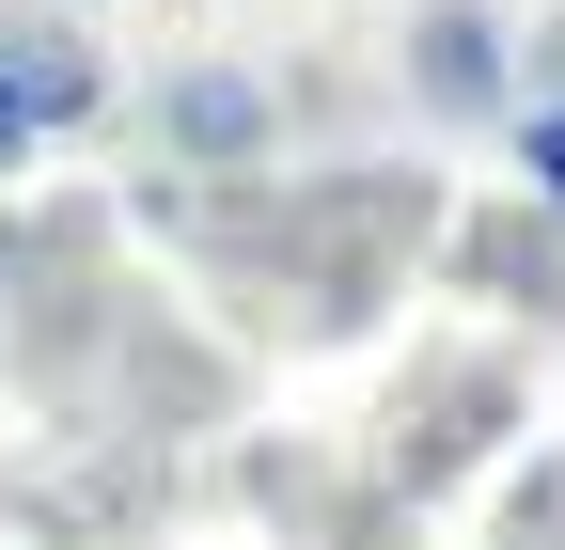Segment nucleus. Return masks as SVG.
Wrapping results in <instances>:
<instances>
[{"label": "nucleus", "mask_w": 565, "mask_h": 550, "mask_svg": "<svg viewBox=\"0 0 565 550\" xmlns=\"http://www.w3.org/2000/svg\"><path fill=\"white\" fill-rule=\"evenodd\" d=\"M550 550H565V535H550Z\"/></svg>", "instance_id": "10"}, {"label": "nucleus", "mask_w": 565, "mask_h": 550, "mask_svg": "<svg viewBox=\"0 0 565 550\" xmlns=\"http://www.w3.org/2000/svg\"><path fill=\"white\" fill-rule=\"evenodd\" d=\"M158 158L204 173V189H236L282 158V80H252V63H173L158 80Z\"/></svg>", "instance_id": "1"}, {"label": "nucleus", "mask_w": 565, "mask_h": 550, "mask_svg": "<svg viewBox=\"0 0 565 550\" xmlns=\"http://www.w3.org/2000/svg\"><path fill=\"white\" fill-rule=\"evenodd\" d=\"M565 535V456H519V488H503V550H550Z\"/></svg>", "instance_id": "6"}, {"label": "nucleus", "mask_w": 565, "mask_h": 550, "mask_svg": "<svg viewBox=\"0 0 565 550\" xmlns=\"http://www.w3.org/2000/svg\"><path fill=\"white\" fill-rule=\"evenodd\" d=\"M63 17H95V0H63Z\"/></svg>", "instance_id": "9"}, {"label": "nucleus", "mask_w": 565, "mask_h": 550, "mask_svg": "<svg viewBox=\"0 0 565 550\" xmlns=\"http://www.w3.org/2000/svg\"><path fill=\"white\" fill-rule=\"evenodd\" d=\"M534 95H550V110H565V17H550V32H534V47H519V110H534Z\"/></svg>", "instance_id": "8"}, {"label": "nucleus", "mask_w": 565, "mask_h": 550, "mask_svg": "<svg viewBox=\"0 0 565 550\" xmlns=\"http://www.w3.org/2000/svg\"><path fill=\"white\" fill-rule=\"evenodd\" d=\"M440 267L471 299H503V315H534V330H565V204H471V221L440 236Z\"/></svg>", "instance_id": "3"}, {"label": "nucleus", "mask_w": 565, "mask_h": 550, "mask_svg": "<svg viewBox=\"0 0 565 550\" xmlns=\"http://www.w3.org/2000/svg\"><path fill=\"white\" fill-rule=\"evenodd\" d=\"M408 110H424V126H503V110H519L503 0H424V17H408Z\"/></svg>", "instance_id": "2"}, {"label": "nucleus", "mask_w": 565, "mask_h": 550, "mask_svg": "<svg viewBox=\"0 0 565 550\" xmlns=\"http://www.w3.org/2000/svg\"><path fill=\"white\" fill-rule=\"evenodd\" d=\"M519 425V378L503 362H424L408 393H393V488H440V472L471 456V441H503Z\"/></svg>", "instance_id": "4"}, {"label": "nucleus", "mask_w": 565, "mask_h": 550, "mask_svg": "<svg viewBox=\"0 0 565 550\" xmlns=\"http://www.w3.org/2000/svg\"><path fill=\"white\" fill-rule=\"evenodd\" d=\"M0 95H17L32 142H63V126H95V110H110V63H95L79 17H0Z\"/></svg>", "instance_id": "5"}, {"label": "nucleus", "mask_w": 565, "mask_h": 550, "mask_svg": "<svg viewBox=\"0 0 565 550\" xmlns=\"http://www.w3.org/2000/svg\"><path fill=\"white\" fill-rule=\"evenodd\" d=\"M503 142H519V189L534 204H565V110L534 95V110H503Z\"/></svg>", "instance_id": "7"}]
</instances>
